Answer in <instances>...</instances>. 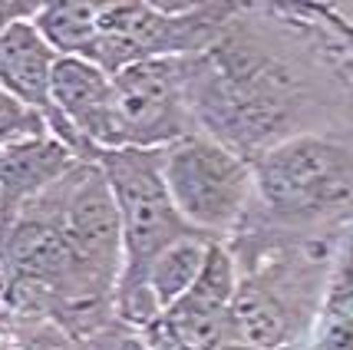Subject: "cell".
<instances>
[{"mask_svg":"<svg viewBox=\"0 0 353 350\" xmlns=\"http://www.w3.org/2000/svg\"><path fill=\"white\" fill-rule=\"evenodd\" d=\"M99 168L106 175L119 225H123V268H119V307L129 318H142L145 301V271L159 251L185 235L188 229L179 208L172 205L169 188L162 182V149H112L99 153Z\"/></svg>","mask_w":353,"mask_h":350,"instance_id":"obj_1","label":"cell"},{"mask_svg":"<svg viewBox=\"0 0 353 350\" xmlns=\"http://www.w3.org/2000/svg\"><path fill=\"white\" fill-rule=\"evenodd\" d=\"M261 202L284 222H321L353 202V149L327 136H294L251 168Z\"/></svg>","mask_w":353,"mask_h":350,"instance_id":"obj_2","label":"cell"},{"mask_svg":"<svg viewBox=\"0 0 353 350\" xmlns=\"http://www.w3.org/2000/svg\"><path fill=\"white\" fill-rule=\"evenodd\" d=\"M162 182L188 229L212 238L241 222L254 175L225 142L192 133L162 149Z\"/></svg>","mask_w":353,"mask_h":350,"instance_id":"obj_3","label":"cell"},{"mask_svg":"<svg viewBox=\"0 0 353 350\" xmlns=\"http://www.w3.org/2000/svg\"><path fill=\"white\" fill-rule=\"evenodd\" d=\"M221 10L228 7H179L169 14L152 3H103L90 63L112 77L132 63L195 53L215 40Z\"/></svg>","mask_w":353,"mask_h":350,"instance_id":"obj_4","label":"cell"},{"mask_svg":"<svg viewBox=\"0 0 353 350\" xmlns=\"http://www.w3.org/2000/svg\"><path fill=\"white\" fill-rule=\"evenodd\" d=\"M192 70L185 57L145 60L112 73L116 149H165L192 136Z\"/></svg>","mask_w":353,"mask_h":350,"instance_id":"obj_5","label":"cell"},{"mask_svg":"<svg viewBox=\"0 0 353 350\" xmlns=\"http://www.w3.org/2000/svg\"><path fill=\"white\" fill-rule=\"evenodd\" d=\"M60 53L46 43L33 20H17L0 30V83L10 90L23 106L43 113L46 126L57 116L50 103V77Z\"/></svg>","mask_w":353,"mask_h":350,"instance_id":"obj_6","label":"cell"},{"mask_svg":"<svg viewBox=\"0 0 353 350\" xmlns=\"http://www.w3.org/2000/svg\"><path fill=\"white\" fill-rule=\"evenodd\" d=\"M73 166V153L57 136H40L0 149V222L7 225L30 198Z\"/></svg>","mask_w":353,"mask_h":350,"instance_id":"obj_7","label":"cell"},{"mask_svg":"<svg viewBox=\"0 0 353 350\" xmlns=\"http://www.w3.org/2000/svg\"><path fill=\"white\" fill-rule=\"evenodd\" d=\"M99 10H103V3H96V0H57V3H40V10L33 17V27L40 30V37H43L60 57L92 60Z\"/></svg>","mask_w":353,"mask_h":350,"instance_id":"obj_8","label":"cell"},{"mask_svg":"<svg viewBox=\"0 0 353 350\" xmlns=\"http://www.w3.org/2000/svg\"><path fill=\"white\" fill-rule=\"evenodd\" d=\"M208 242L212 238H205V235H185L179 242H172L165 251L155 255V261L145 271V301L152 304V311L162 314L195 284Z\"/></svg>","mask_w":353,"mask_h":350,"instance_id":"obj_9","label":"cell"},{"mask_svg":"<svg viewBox=\"0 0 353 350\" xmlns=\"http://www.w3.org/2000/svg\"><path fill=\"white\" fill-rule=\"evenodd\" d=\"M50 136V126H46L43 113L23 106L10 90H3L0 83V149L3 146H14V142H27V139H40Z\"/></svg>","mask_w":353,"mask_h":350,"instance_id":"obj_10","label":"cell"},{"mask_svg":"<svg viewBox=\"0 0 353 350\" xmlns=\"http://www.w3.org/2000/svg\"><path fill=\"white\" fill-rule=\"evenodd\" d=\"M37 10H40L37 0H0V30L17 20H33Z\"/></svg>","mask_w":353,"mask_h":350,"instance_id":"obj_11","label":"cell"},{"mask_svg":"<svg viewBox=\"0 0 353 350\" xmlns=\"http://www.w3.org/2000/svg\"><path fill=\"white\" fill-rule=\"evenodd\" d=\"M218 350H258V347H248V344H238V340H231V344H221Z\"/></svg>","mask_w":353,"mask_h":350,"instance_id":"obj_12","label":"cell"}]
</instances>
